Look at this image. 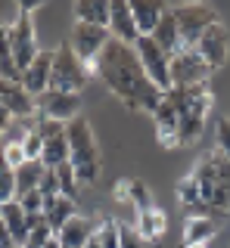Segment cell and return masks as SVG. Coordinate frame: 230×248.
<instances>
[{
    "mask_svg": "<svg viewBox=\"0 0 230 248\" xmlns=\"http://www.w3.org/2000/svg\"><path fill=\"white\" fill-rule=\"evenodd\" d=\"M50 75H53V50H41L32 65L22 72V87L37 99L41 93L50 90Z\"/></svg>",
    "mask_w": 230,
    "mask_h": 248,
    "instance_id": "14",
    "label": "cell"
},
{
    "mask_svg": "<svg viewBox=\"0 0 230 248\" xmlns=\"http://www.w3.org/2000/svg\"><path fill=\"white\" fill-rule=\"evenodd\" d=\"M109 34H112V41H118V44H128V46L137 44L140 31L134 25L131 3H125V0H112L109 3Z\"/></svg>",
    "mask_w": 230,
    "mask_h": 248,
    "instance_id": "13",
    "label": "cell"
},
{
    "mask_svg": "<svg viewBox=\"0 0 230 248\" xmlns=\"http://www.w3.org/2000/svg\"><path fill=\"white\" fill-rule=\"evenodd\" d=\"M10 121H13V118H10V112H6V106L0 103V134H3V130L10 127Z\"/></svg>",
    "mask_w": 230,
    "mask_h": 248,
    "instance_id": "37",
    "label": "cell"
},
{
    "mask_svg": "<svg viewBox=\"0 0 230 248\" xmlns=\"http://www.w3.org/2000/svg\"><path fill=\"white\" fill-rule=\"evenodd\" d=\"M44 248H63V245H59V239H56V236H53V239H50V242H47V245H44Z\"/></svg>",
    "mask_w": 230,
    "mask_h": 248,
    "instance_id": "39",
    "label": "cell"
},
{
    "mask_svg": "<svg viewBox=\"0 0 230 248\" xmlns=\"http://www.w3.org/2000/svg\"><path fill=\"white\" fill-rule=\"evenodd\" d=\"M178 199L183 208H193V211H199V217H205V208H202V199H199V186L193 180V174L178 183Z\"/></svg>",
    "mask_w": 230,
    "mask_h": 248,
    "instance_id": "27",
    "label": "cell"
},
{
    "mask_svg": "<svg viewBox=\"0 0 230 248\" xmlns=\"http://www.w3.org/2000/svg\"><path fill=\"white\" fill-rule=\"evenodd\" d=\"M171 13L178 19L181 31V50H196L202 34L218 22V13L209 3H171Z\"/></svg>",
    "mask_w": 230,
    "mask_h": 248,
    "instance_id": "5",
    "label": "cell"
},
{
    "mask_svg": "<svg viewBox=\"0 0 230 248\" xmlns=\"http://www.w3.org/2000/svg\"><path fill=\"white\" fill-rule=\"evenodd\" d=\"M171 106L178 108V146H196L205 134V121L212 112V93L205 87H171L165 93Z\"/></svg>",
    "mask_w": 230,
    "mask_h": 248,
    "instance_id": "2",
    "label": "cell"
},
{
    "mask_svg": "<svg viewBox=\"0 0 230 248\" xmlns=\"http://www.w3.org/2000/svg\"><path fill=\"white\" fill-rule=\"evenodd\" d=\"M112 41L109 28H99V25H84V22H75L72 25V34H68V46L75 50V56H78L84 65L94 72L97 68V59L103 56L106 44Z\"/></svg>",
    "mask_w": 230,
    "mask_h": 248,
    "instance_id": "7",
    "label": "cell"
},
{
    "mask_svg": "<svg viewBox=\"0 0 230 248\" xmlns=\"http://www.w3.org/2000/svg\"><path fill=\"white\" fill-rule=\"evenodd\" d=\"M214 143H218V152L230 158V118L218 121V130H214Z\"/></svg>",
    "mask_w": 230,
    "mask_h": 248,
    "instance_id": "34",
    "label": "cell"
},
{
    "mask_svg": "<svg viewBox=\"0 0 230 248\" xmlns=\"http://www.w3.org/2000/svg\"><path fill=\"white\" fill-rule=\"evenodd\" d=\"M44 161H25L22 168H16L13 174H16V199L25 196V192H32L41 186V177H44Z\"/></svg>",
    "mask_w": 230,
    "mask_h": 248,
    "instance_id": "25",
    "label": "cell"
},
{
    "mask_svg": "<svg viewBox=\"0 0 230 248\" xmlns=\"http://www.w3.org/2000/svg\"><path fill=\"white\" fill-rule=\"evenodd\" d=\"M152 121H156L159 143H162L165 149H174V146H178V124H181V118H178V108L171 106V99H168V96H162V103H159Z\"/></svg>",
    "mask_w": 230,
    "mask_h": 248,
    "instance_id": "15",
    "label": "cell"
},
{
    "mask_svg": "<svg viewBox=\"0 0 230 248\" xmlns=\"http://www.w3.org/2000/svg\"><path fill=\"white\" fill-rule=\"evenodd\" d=\"M16 248H22V245H16Z\"/></svg>",
    "mask_w": 230,
    "mask_h": 248,
    "instance_id": "41",
    "label": "cell"
},
{
    "mask_svg": "<svg viewBox=\"0 0 230 248\" xmlns=\"http://www.w3.org/2000/svg\"><path fill=\"white\" fill-rule=\"evenodd\" d=\"M0 248H16V242H13V232H10V227H6L3 220H0Z\"/></svg>",
    "mask_w": 230,
    "mask_h": 248,
    "instance_id": "36",
    "label": "cell"
},
{
    "mask_svg": "<svg viewBox=\"0 0 230 248\" xmlns=\"http://www.w3.org/2000/svg\"><path fill=\"white\" fill-rule=\"evenodd\" d=\"M168 227V220H165V211L162 208H147V211H137V220H134V230H137V236L143 239V242H152V239H159L165 232Z\"/></svg>",
    "mask_w": 230,
    "mask_h": 248,
    "instance_id": "18",
    "label": "cell"
},
{
    "mask_svg": "<svg viewBox=\"0 0 230 248\" xmlns=\"http://www.w3.org/2000/svg\"><path fill=\"white\" fill-rule=\"evenodd\" d=\"M72 217H78V205H75V199H66V196L44 199V220L50 223L53 232H59Z\"/></svg>",
    "mask_w": 230,
    "mask_h": 248,
    "instance_id": "17",
    "label": "cell"
},
{
    "mask_svg": "<svg viewBox=\"0 0 230 248\" xmlns=\"http://www.w3.org/2000/svg\"><path fill=\"white\" fill-rule=\"evenodd\" d=\"M56 170V177H59V192H63L66 199H75V192H78V177H75V168H72V161H66V165H59V168H53Z\"/></svg>",
    "mask_w": 230,
    "mask_h": 248,
    "instance_id": "29",
    "label": "cell"
},
{
    "mask_svg": "<svg viewBox=\"0 0 230 248\" xmlns=\"http://www.w3.org/2000/svg\"><path fill=\"white\" fill-rule=\"evenodd\" d=\"M187 248H209V245H187Z\"/></svg>",
    "mask_w": 230,
    "mask_h": 248,
    "instance_id": "40",
    "label": "cell"
},
{
    "mask_svg": "<svg viewBox=\"0 0 230 248\" xmlns=\"http://www.w3.org/2000/svg\"><path fill=\"white\" fill-rule=\"evenodd\" d=\"M196 53L202 56V62L218 72V68L227 65V56H230V31L224 28V22H214V25L202 34V41L196 44Z\"/></svg>",
    "mask_w": 230,
    "mask_h": 248,
    "instance_id": "11",
    "label": "cell"
},
{
    "mask_svg": "<svg viewBox=\"0 0 230 248\" xmlns=\"http://www.w3.org/2000/svg\"><path fill=\"white\" fill-rule=\"evenodd\" d=\"M149 37L159 44V50H162L165 56H178L181 53V31H178V19H174V13H171V3H168L165 16L159 19V25Z\"/></svg>",
    "mask_w": 230,
    "mask_h": 248,
    "instance_id": "16",
    "label": "cell"
},
{
    "mask_svg": "<svg viewBox=\"0 0 230 248\" xmlns=\"http://www.w3.org/2000/svg\"><path fill=\"white\" fill-rule=\"evenodd\" d=\"M13 199H16V174L0 158V205H6V202H13Z\"/></svg>",
    "mask_w": 230,
    "mask_h": 248,
    "instance_id": "30",
    "label": "cell"
},
{
    "mask_svg": "<svg viewBox=\"0 0 230 248\" xmlns=\"http://www.w3.org/2000/svg\"><path fill=\"white\" fill-rule=\"evenodd\" d=\"M37 103V115L59 124H68L81 115V93H59V90H47L34 99Z\"/></svg>",
    "mask_w": 230,
    "mask_h": 248,
    "instance_id": "10",
    "label": "cell"
},
{
    "mask_svg": "<svg viewBox=\"0 0 230 248\" xmlns=\"http://www.w3.org/2000/svg\"><path fill=\"white\" fill-rule=\"evenodd\" d=\"M90 236H94V223H90L87 217H81V214L72 217V220L56 232V239H59V245H63V248H84Z\"/></svg>",
    "mask_w": 230,
    "mask_h": 248,
    "instance_id": "19",
    "label": "cell"
},
{
    "mask_svg": "<svg viewBox=\"0 0 230 248\" xmlns=\"http://www.w3.org/2000/svg\"><path fill=\"white\" fill-rule=\"evenodd\" d=\"M214 232H218V223H214L212 217L193 214L187 220V230H183V242H187V245H209L214 239Z\"/></svg>",
    "mask_w": 230,
    "mask_h": 248,
    "instance_id": "23",
    "label": "cell"
},
{
    "mask_svg": "<svg viewBox=\"0 0 230 248\" xmlns=\"http://www.w3.org/2000/svg\"><path fill=\"white\" fill-rule=\"evenodd\" d=\"M68 158H72V152H68L66 130H63V134H56V137H47V140H44V152H41L44 168H59V165H66Z\"/></svg>",
    "mask_w": 230,
    "mask_h": 248,
    "instance_id": "24",
    "label": "cell"
},
{
    "mask_svg": "<svg viewBox=\"0 0 230 248\" xmlns=\"http://www.w3.org/2000/svg\"><path fill=\"white\" fill-rule=\"evenodd\" d=\"M0 103L6 106V112H10V118L13 121H28V118H34V96L28 93L25 87H22L19 81H3L0 78Z\"/></svg>",
    "mask_w": 230,
    "mask_h": 248,
    "instance_id": "12",
    "label": "cell"
},
{
    "mask_svg": "<svg viewBox=\"0 0 230 248\" xmlns=\"http://www.w3.org/2000/svg\"><path fill=\"white\" fill-rule=\"evenodd\" d=\"M0 78L3 81H19L22 84V72L13 56V44H10V25L0 22Z\"/></svg>",
    "mask_w": 230,
    "mask_h": 248,
    "instance_id": "22",
    "label": "cell"
},
{
    "mask_svg": "<svg viewBox=\"0 0 230 248\" xmlns=\"http://www.w3.org/2000/svg\"><path fill=\"white\" fill-rule=\"evenodd\" d=\"M90 81V68L75 56V50L66 44H59L53 50V75H50V90L59 93H81Z\"/></svg>",
    "mask_w": 230,
    "mask_h": 248,
    "instance_id": "4",
    "label": "cell"
},
{
    "mask_svg": "<svg viewBox=\"0 0 230 248\" xmlns=\"http://www.w3.org/2000/svg\"><path fill=\"white\" fill-rule=\"evenodd\" d=\"M32 10H37V6L22 3L19 6V19L10 22V44H13V56H16L19 72H25V68L34 62V56L41 53V46H37V34H34Z\"/></svg>",
    "mask_w": 230,
    "mask_h": 248,
    "instance_id": "6",
    "label": "cell"
},
{
    "mask_svg": "<svg viewBox=\"0 0 230 248\" xmlns=\"http://www.w3.org/2000/svg\"><path fill=\"white\" fill-rule=\"evenodd\" d=\"M22 152H25V158L28 161H41V152H44V140H41V134L32 127L25 134V140H22Z\"/></svg>",
    "mask_w": 230,
    "mask_h": 248,
    "instance_id": "31",
    "label": "cell"
},
{
    "mask_svg": "<svg viewBox=\"0 0 230 248\" xmlns=\"http://www.w3.org/2000/svg\"><path fill=\"white\" fill-rule=\"evenodd\" d=\"M94 72L103 78V84L128 108L156 115V108H159V103H162L165 93L147 78V72H143L140 56H137L134 46L118 44V41H109V44H106V50H103V56L97 59V68H94Z\"/></svg>",
    "mask_w": 230,
    "mask_h": 248,
    "instance_id": "1",
    "label": "cell"
},
{
    "mask_svg": "<svg viewBox=\"0 0 230 248\" xmlns=\"http://www.w3.org/2000/svg\"><path fill=\"white\" fill-rule=\"evenodd\" d=\"M84 248H103V245H99V239H97V236H90V239H87V245H84Z\"/></svg>",
    "mask_w": 230,
    "mask_h": 248,
    "instance_id": "38",
    "label": "cell"
},
{
    "mask_svg": "<svg viewBox=\"0 0 230 248\" xmlns=\"http://www.w3.org/2000/svg\"><path fill=\"white\" fill-rule=\"evenodd\" d=\"M37 189H41V196H44V199L63 196V192H59V177H56V170H53V168H47V170H44V177H41V186H37Z\"/></svg>",
    "mask_w": 230,
    "mask_h": 248,
    "instance_id": "33",
    "label": "cell"
},
{
    "mask_svg": "<svg viewBox=\"0 0 230 248\" xmlns=\"http://www.w3.org/2000/svg\"><path fill=\"white\" fill-rule=\"evenodd\" d=\"M118 248H143V239L137 236L134 227H128V223H121V245Z\"/></svg>",
    "mask_w": 230,
    "mask_h": 248,
    "instance_id": "35",
    "label": "cell"
},
{
    "mask_svg": "<svg viewBox=\"0 0 230 248\" xmlns=\"http://www.w3.org/2000/svg\"><path fill=\"white\" fill-rule=\"evenodd\" d=\"M66 137H68V152H72V168L78 183H97L99 177V149H97V140L94 130H90L87 118H75L66 124Z\"/></svg>",
    "mask_w": 230,
    "mask_h": 248,
    "instance_id": "3",
    "label": "cell"
},
{
    "mask_svg": "<svg viewBox=\"0 0 230 248\" xmlns=\"http://www.w3.org/2000/svg\"><path fill=\"white\" fill-rule=\"evenodd\" d=\"M168 68H171V87H205L212 75V68L196 50H181L178 56H171Z\"/></svg>",
    "mask_w": 230,
    "mask_h": 248,
    "instance_id": "8",
    "label": "cell"
},
{
    "mask_svg": "<svg viewBox=\"0 0 230 248\" xmlns=\"http://www.w3.org/2000/svg\"><path fill=\"white\" fill-rule=\"evenodd\" d=\"M131 205L137 208V211H147V208H152V196H149V186L143 180H128V199Z\"/></svg>",
    "mask_w": 230,
    "mask_h": 248,
    "instance_id": "28",
    "label": "cell"
},
{
    "mask_svg": "<svg viewBox=\"0 0 230 248\" xmlns=\"http://www.w3.org/2000/svg\"><path fill=\"white\" fill-rule=\"evenodd\" d=\"M72 13H75V22L109 28V3L106 0H81V3L72 6Z\"/></svg>",
    "mask_w": 230,
    "mask_h": 248,
    "instance_id": "21",
    "label": "cell"
},
{
    "mask_svg": "<svg viewBox=\"0 0 230 248\" xmlns=\"http://www.w3.org/2000/svg\"><path fill=\"white\" fill-rule=\"evenodd\" d=\"M16 202L22 205V211H25V214H44V196H41V189L25 192V196H19Z\"/></svg>",
    "mask_w": 230,
    "mask_h": 248,
    "instance_id": "32",
    "label": "cell"
},
{
    "mask_svg": "<svg viewBox=\"0 0 230 248\" xmlns=\"http://www.w3.org/2000/svg\"><path fill=\"white\" fill-rule=\"evenodd\" d=\"M94 236L99 239L103 248H118L121 245V223L115 220V217H103L94 227Z\"/></svg>",
    "mask_w": 230,
    "mask_h": 248,
    "instance_id": "26",
    "label": "cell"
},
{
    "mask_svg": "<svg viewBox=\"0 0 230 248\" xmlns=\"http://www.w3.org/2000/svg\"><path fill=\"white\" fill-rule=\"evenodd\" d=\"M134 50H137V56H140V65H143V72H147V78L162 93H168L171 90V68H168L171 56H165L152 37H137Z\"/></svg>",
    "mask_w": 230,
    "mask_h": 248,
    "instance_id": "9",
    "label": "cell"
},
{
    "mask_svg": "<svg viewBox=\"0 0 230 248\" xmlns=\"http://www.w3.org/2000/svg\"><path fill=\"white\" fill-rule=\"evenodd\" d=\"M168 3H147V0H140V3H131V13H134V25L140 31V37H149L152 31H156L159 19L165 16Z\"/></svg>",
    "mask_w": 230,
    "mask_h": 248,
    "instance_id": "20",
    "label": "cell"
}]
</instances>
